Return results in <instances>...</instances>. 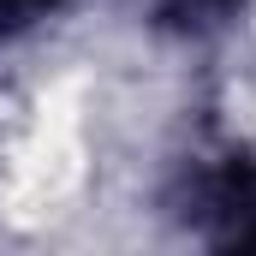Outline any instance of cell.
I'll use <instances>...</instances> for the list:
<instances>
[{
  "label": "cell",
  "instance_id": "obj_1",
  "mask_svg": "<svg viewBox=\"0 0 256 256\" xmlns=\"http://www.w3.org/2000/svg\"><path fill=\"white\" fill-rule=\"evenodd\" d=\"M54 0H0V18L6 24H18V18H36V12H48Z\"/></svg>",
  "mask_w": 256,
  "mask_h": 256
}]
</instances>
